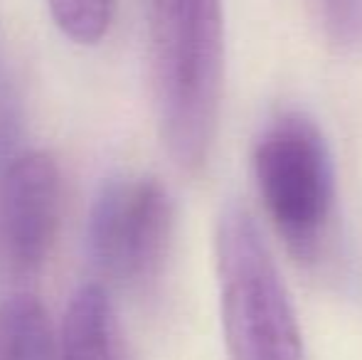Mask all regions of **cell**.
Returning <instances> with one entry per match:
<instances>
[{
    "instance_id": "obj_1",
    "label": "cell",
    "mask_w": 362,
    "mask_h": 360,
    "mask_svg": "<svg viewBox=\"0 0 362 360\" xmlns=\"http://www.w3.org/2000/svg\"><path fill=\"white\" fill-rule=\"evenodd\" d=\"M158 124L177 168L195 173L215 144L224 84L222 0H151Z\"/></svg>"
},
{
    "instance_id": "obj_2",
    "label": "cell",
    "mask_w": 362,
    "mask_h": 360,
    "mask_svg": "<svg viewBox=\"0 0 362 360\" xmlns=\"http://www.w3.org/2000/svg\"><path fill=\"white\" fill-rule=\"evenodd\" d=\"M219 308L229 360H303L293 303L254 217L232 205L215 237Z\"/></svg>"
},
{
    "instance_id": "obj_3",
    "label": "cell",
    "mask_w": 362,
    "mask_h": 360,
    "mask_svg": "<svg viewBox=\"0 0 362 360\" xmlns=\"http://www.w3.org/2000/svg\"><path fill=\"white\" fill-rule=\"evenodd\" d=\"M252 170L264 212L288 255L313 265L335 212V168L325 136L298 111L276 116L254 144Z\"/></svg>"
},
{
    "instance_id": "obj_4",
    "label": "cell",
    "mask_w": 362,
    "mask_h": 360,
    "mask_svg": "<svg viewBox=\"0 0 362 360\" xmlns=\"http://www.w3.org/2000/svg\"><path fill=\"white\" fill-rule=\"evenodd\" d=\"M173 200L158 178L119 175L94 197L86 247L99 274L124 289H148L160 279L173 245Z\"/></svg>"
},
{
    "instance_id": "obj_5",
    "label": "cell",
    "mask_w": 362,
    "mask_h": 360,
    "mask_svg": "<svg viewBox=\"0 0 362 360\" xmlns=\"http://www.w3.org/2000/svg\"><path fill=\"white\" fill-rule=\"evenodd\" d=\"M62 217V175L45 151H23L0 170V274L30 279L42 269Z\"/></svg>"
},
{
    "instance_id": "obj_6",
    "label": "cell",
    "mask_w": 362,
    "mask_h": 360,
    "mask_svg": "<svg viewBox=\"0 0 362 360\" xmlns=\"http://www.w3.org/2000/svg\"><path fill=\"white\" fill-rule=\"evenodd\" d=\"M59 360H121L109 294L101 284H84L69 298Z\"/></svg>"
},
{
    "instance_id": "obj_7",
    "label": "cell",
    "mask_w": 362,
    "mask_h": 360,
    "mask_svg": "<svg viewBox=\"0 0 362 360\" xmlns=\"http://www.w3.org/2000/svg\"><path fill=\"white\" fill-rule=\"evenodd\" d=\"M0 360H59V343L37 298L10 296L0 303Z\"/></svg>"
},
{
    "instance_id": "obj_8",
    "label": "cell",
    "mask_w": 362,
    "mask_h": 360,
    "mask_svg": "<svg viewBox=\"0 0 362 360\" xmlns=\"http://www.w3.org/2000/svg\"><path fill=\"white\" fill-rule=\"evenodd\" d=\"M54 25L76 45H96L111 25L114 0H47Z\"/></svg>"
},
{
    "instance_id": "obj_9",
    "label": "cell",
    "mask_w": 362,
    "mask_h": 360,
    "mask_svg": "<svg viewBox=\"0 0 362 360\" xmlns=\"http://www.w3.org/2000/svg\"><path fill=\"white\" fill-rule=\"evenodd\" d=\"M20 139V114L18 96L10 84V77L0 67V170L13 163L23 151H18Z\"/></svg>"
}]
</instances>
